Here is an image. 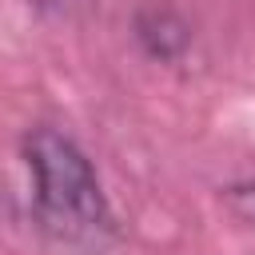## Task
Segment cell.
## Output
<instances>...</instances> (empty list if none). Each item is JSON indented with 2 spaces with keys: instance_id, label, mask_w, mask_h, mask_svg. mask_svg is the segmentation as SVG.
<instances>
[{
  "instance_id": "obj_1",
  "label": "cell",
  "mask_w": 255,
  "mask_h": 255,
  "mask_svg": "<svg viewBox=\"0 0 255 255\" xmlns=\"http://www.w3.org/2000/svg\"><path fill=\"white\" fill-rule=\"evenodd\" d=\"M24 159L36 183V215L60 243H88L112 227L108 199L88 155L52 128H32L24 135Z\"/></svg>"
},
{
  "instance_id": "obj_2",
  "label": "cell",
  "mask_w": 255,
  "mask_h": 255,
  "mask_svg": "<svg viewBox=\"0 0 255 255\" xmlns=\"http://www.w3.org/2000/svg\"><path fill=\"white\" fill-rule=\"evenodd\" d=\"M139 36H143V44L155 52V56H175L183 44H187V32H183V24H175L167 12H151V16H143L139 20Z\"/></svg>"
},
{
  "instance_id": "obj_3",
  "label": "cell",
  "mask_w": 255,
  "mask_h": 255,
  "mask_svg": "<svg viewBox=\"0 0 255 255\" xmlns=\"http://www.w3.org/2000/svg\"><path fill=\"white\" fill-rule=\"evenodd\" d=\"M40 4H48V0H40Z\"/></svg>"
}]
</instances>
